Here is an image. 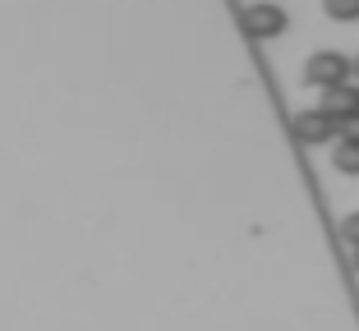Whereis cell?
<instances>
[{
    "instance_id": "7",
    "label": "cell",
    "mask_w": 359,
    "mask_h": 331,
    "mask_svg": "<svg viewBox=\"0 0 359 331\" xmlns=\"http://www.w3.org/2000/svg\"><path fill=\"white\" fill-rule=\"evenodd\" d=\"M341 235H346L350 248H359V212H350L346 221H341Z\"/></svg>"
},
{
    "instance_id": "5",
    "label": "cell",
    "mask_w": 359,
    "mask_h": 331,
    "mask_svg": "<svg viewBox=\"0 0 359 331\" xmlns=\"http://www.w3.org/2000/svg\"><path fill=\"white\" fill-rule=\"evenodd\" d=\"M332 166H337L341 175H359V143H346V139H341L337 148H332Z\"/></svg>"
},
{
    "instance_id": "1",
    "label": "cell",
    "mask_w": 359,
    "mask_h": 331,
    "mask_svg": "<svg viewBox=\"0 0 359 331\" xmlns=\"http://www.w3.org/2000/svg\"><path fill=\"white\" fill-rule=\"evenodd\" d=\"M355 74V60L350 55H341V51H318V55H309V64H304V83L309 87H341L346 78Z\"/></svg>"
},
{
    "instance_id": "2",
    "label": "cell",
    "mask_w": 359,
    "mask_h": 331,
    "mask_svg": "<svg viewBox=\"0 0 359 331\" xmlns=\"http://www.w3.org/2000/svg\"><path fill=\"white\" fill-rule=\"evenodd\" d=\"M341 134V125L327 115L323 106H313V111H299L295 115V139L304 143V148H323V143H332Z\"/></svg>"
},
{
    "instance_id": "3",
    "label": "cell",
    "mask_w": 359,
    "mask_h": 331,
    "mask_svg": "<svg viewBox=\"0 0 359 331\" xmlns=\"http://www.w3.org/2000/svg\"><path fill=\"white\" fill-rule=\"evenodd\" d=\"M244 32L249 37H281L285 32V10L276 0H254L249 10H244Z\"/></svg>"
},
{
    "instance_id": "4",
    "label": "cell",
    "mask_w": 359,
    "mask_h": 331,
    "mask_svg": "<svg viewBox=\"0 0 359 331\" xmlns=\"http://www.w3.org/2000/svg\"><path fill=\"white\" fill-rule=\"evenodd\" d=\"M318 106H323V111H327V115H332V120L341 125V120L359 115V87H350V83H341V87H327Z\"/></svg>"
},
{
    "instance_id": "10",
    "label": "cell",
    "mask_w": 359,
    "mask_h": 331,
    "mask_svg": "<svg viewBox=\"0 0 359 331\" xmlns=\"http://www.w3.org/2000/svg\"><path fill=\"white\" fill-rule=\"evenodd\" d=\"M355 74H359V55H355Z\"/></svg>"
},
{
    "instance_id": "9",
    "label": "cell",
    "mask_w": 359,
    "mask_h": 331,
    "mask_svg": "<svg viewBox=\"0 0 359 331\" xmlns=\"http://www.w3.org/2000/svg\"><path fill=\"white\" fill-rule=\"evenodd\" d=\"M355 272H359V248H355Z\"/></svg>"
},
{
    "instance_id": "6",
    "label": "cell",
    "mask_w": 359,
    "mask_h": 331,
    "mask_svg": "<svg viewBox=\"0 0 359 331\" xmlns=\"http://www.w3.org/2000/svg\"><path fill=\"white\" fill-rule=\"evenodd\" d=\"M323 10H327V19H337V23H355L359 19V0H323Z\"/></svg>"
},
{
    "instance_id": "8",
    "label": "cell",
    "mask_w": 359,
    "mask_h": 331,
    "mask_svg": "<svg viewBox=\"0 0 359 331\" xmlns=\"http://www.w3.org/2000/svg\"><path fill=\"white\" fill-rule=\"evenodd\" d=\"M341 139H346V143H359V115L341 120Z\"/></svg>"
}]
</instances>
